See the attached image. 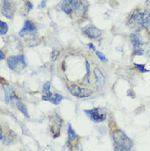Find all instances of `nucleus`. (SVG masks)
<instances>
[{
  "mask_svg": "<svg viewBox=\"0 0 150 151\" xmlns=\"http://www.w3.org/2000/svg\"><path fill=\"white\" fill-rule=\"evenodd\" d=\"M144 9L136 8L129 14L126 18V24L134 33H138L144 30Z\"/></svg>",
  "mask_w": 150,
  "mask_h": 151,
  "instance_id": "nucleus-1",
  "label": "nucleus"
},
{
  "mask_svg": "<svg viewBox=\"0 0 150 151\" xmlns=\"http://www.w3.org/2000/svg\"><path fill=\"white\" fill-rule=\"evenodd\" d=\"M20 36L25 38V40L29 43H35L37 39V28L33 22L27 20L22 30L19 31Z\"/></svg>",
  "mask_w": 150,
  "mask_h": 151,
  "instance_id": "nucleus-2",
  "label": "nucleus"
},
{
  "mask_svg": "<svg viewBox=\"0 0 150 151\" xmlns=\"http://www.w3.org/2000/svg\"><path fill=\"white\" fill-rule=\"evenodd\" d=\"M113 139L115 145L125 148L127 150H131L133 147V141L128 137L126 133L120 129H116L113 132Z\"/></svg>",
  "mask_w": 150,
  "mask_h": 151,
  "instance_id": "nucleus-3",
  "label": "nucleus"
},
{
  "mask_svg": "<svg viewBox=\"0 0 150 151\" xmlns=\"http://www.w3.org/2000/svg\"><path fill=\"white\" fill-rule=\"evenodd\" d=\"M8 65L10 69L15 72H20L27 67L25 56L23 54L11 56L8 58Z\"/></svg>",
  "mask_w": 150,
  "mask_h": 151,
  "instance_id": "nucleus-4",
  "label": "nucleus"
},
{
  "mask_svg": "<svg viewBox=\"0 0 150 151\" xmlns=\"http://www.w3.org/2000/svg\"><path fill=\"white\" fill-rule=\"evenodd\" d=\"M89 8V3L85 0H75L72 7L71 17H82L85 15Z\"/></svg>",
  "mask_w": 150,
  "mask_h": 151,
  "instance_id": "nucleus-5",
  "label": "nucleus"
},
{
  "mask_svg": "<svg viewBox=\"0 0 150 151\" xmlns=\"http://www.w3.org/2000/svg\"><path fill=\"white\" fill-rule=\"evenodd\" d=\"M62 122V119L56 113L49 117V128L51 133L53 134V138H57L60 136Z\"/></svg>",
  "mask_w": 150,
  "mask_h": 151,
  "instance_id": "nucleus-6",
  "label": "nucleus"
},
{
  "mask_svg": "<svg viewBox=\"0 0 150 151\" xmlns=\"http://www.w3.org/2000/svg\"><path fill=\"white\" fill-rule=\"evenodd\" d=\"M16 11V6L12 0H2L1 13L8 19H12Z\"/></svg>",
  "mask_w": 150,
  "mask_h": 151,
  "instance_id": "nucleus-7",
  "label": "nucleus"
},
{
  "mask_svg": "<svg viewBox=\"0 0 150 151\" xmlns=\"http://www.w3.org/2000/svg\"><path fill=\"white\" fill-rule=\"evenodd\" d=\"M85 113H86L87 116L94 122H101L106 119L107 114L103 112L100 108H94L92 109L85 110Z\"/></svg>",
  "mask_w": 150,
  "mask_h": 151,
  "instance_id": "nucleus-8",
  "label": "nucleus"
},
{
  "mask_svg": "<svg viewBox=\"0 0 150 151\" xmlns=\"http://www.w3.org/2000/svg\"><path fill=\"white\" fill-rule=\"evenodd\" d=\"M68 91L71 92L72 95L78 98H84V97H88L93 94V91L88 90V89H81L80 87L78 86L77 85H70L68 86Z\"/></svg>",
  "mask_w": 150,
  "mask_h": 151,
  "instance_id": "nucleus-9",
  "label": "nucleus"
},
{
  "mask_svg": "<svg viewBox=\"0 0 150 151\" xmlns=\"http://www.w3.org/2000/svg\"><path fill=\"white\" fill-rule=\"evenodd\" d=\"M82 33L90 39H96L101 35V30L94 25H89L83 28Z\"/></svg>",
  "mask_w": 150,
  "mask_h": 151,
  "instance_id": "nucleus-10",
  "label": "nucleus"
},
{
  "mask_svg": "<svg viewBox=\"0 0 150 151\" xmlns=\"http://www.w3.org/2000/svg\"><path fill=\"white\" fill-rule=\"evenodd\" d=\"M16 137H17V134H15L10 129H8L4 133L3 132V127L0 129V140L4 144L9 145V144L14 142Z\"/></svg>",
  "mask_w": 150,
  "mask_h": 151,
  "instance_id": "nucleus-11",
  "label": "nucleus"
},
{
  "mask_svg": "<svg viewBox=\"0 0 150 151\" xmlns=\"http://www.w3.org/2000/svg\"><path fill=\"white\" fill-rule=\"evenodd\" d=\"M62 95H61L59 94H52L50 91L47 94H44V95L42 96V99L45 100V101H49V102L53 103V104H59L60 102L62 100Z\"/></svg>",
  "mask_w": 150,
  "mask_h": 151,
  "instance_id": "nucleus-12",
  "label": "nucleus"
},
{
  "mask_svg": "<svg viewBox=\"0 0 150 151\" xmlns=\"http://www.w3.org/2000/svg\"><path fill=\"white\" fill-rule=\"evenodd\" d=\"M75 0H61L60 5L62 10L70 17H71L72 7L75 4Z\"/></svg>",
  "mask_w": 150,
  "mask_h": 151,
  "instance_id": "nucleus-13",
  "label": "nucleus"
},
{
  "mask_svg": "<svg viewBox=\"0 0 150 151\" xmlns=\"http://www.w3.org/2000/svg\"><path fill=\"white\" fill-rule=\"evenodd\" d=\"M94 73L95 76V79H96V86L98 87V89H101L105 84V77L103 74V72L98 68H94Z\"/></svg>",
  "mask_w": 150,
  "mask_h": 151,
  "instance_id": "nucleus-14",
  "label": "nucleus"
},
{
  "mask_svg": "<svg viewBox=\"0 0 150 151\" xmlns=\"http://www.w3.org/2000/svg\"><path fill=\"white\" fill-rule=\"evenodd\" d=\"M15 104L16 106H17V109H18L21 113H22L23 115H25V117H29V114H28V112H27V106L25 105V104L22 102L21 99L19 98H17V99H16Z\"/></svg>",
  "mask_w": 150,
  "mask_h": 151,
  "instance_id": "nucleus-15",
  "label": "nucleus"
},
{
  "mask_svg": "<svg viewBox=\"0 0 150 151\" xmlns=\"http://www.w3.org/2000/svg\"><path fill=\"white\" fill-rule=\"evenodd\" d=\"M67 135H68V141L70 143H73L77 138H78V136L77 134L75 133V132L72 129L71 126L69 124L68 126V131H67Z\"/></svg>",
  "mask_w": 150,
  "mask_h": 151,
  "instance_id": "nucleus-16",
  "label": "nucleus"
},
{
  "mask_svg": "<svg viewBox=\"0 0 150 151\" xmlns=\"http://www.w3.org/2000/svg\"><path fill=\"white\" fill-rule=\"evenodd\" d=\"M4 92H5V101L7 103H8L11 99L13 98V91L11 88H7L4 90Z\"/></svg>",
  "mask_w": 150,
  "mask_h": 151,
  "instance_id": "nucleus-17",
  "label": "nucleus"
},
{
  "mask_svg": "<svg viewBox=\"0 0 150 151\" xmlns=\"http://www.w3.org/2000/svg\"><path fill=\"white\" fill-rule=\"evenodd\" d=\"M143 49H144V54L150 59V41L144 43Z\"/></svg>",
  "mask_w": 150,
  "mask_h": 151,
  "instance_id": "nucleus-18",
  "label": "nucleus"
},
{
  "mask_svg": "<svg viewBox=\"0 0 150 151\" xmlns=\"http://www.w3.org/2000/svg\"><path fill=\"white\" fill-rule=\"evenodd\" d=\"M8 27L7 23L4 22L3 21H0V35H4L8 32Z\"/></svg>",
  "mask_w": 150,
  "mask_h": 151,
  "instance_id": "nucleus-19",
  "label": "nucleus"
},
{
  "mask_svg": "<svg viewBox=\"0 0 150 151\" xmlns=\"http://www.w3.org/2000/svg\"><path fill=\"white\" fill-rule=\"evenodd\" d=\"M134 66H135L136 69L139 71L141 73H144V72H150L149 70H147L145 68V65L144 64H137V63H134Z\"/></svg>",
  "mask_w": 150,
  "mask_h": 151,
  "instance_id": "nucleus-20",
  "label": "nucleus"
},
{
  "mask_svg": "<svg viewBox=\"0 0 150 151\" xmlns=\"http://www.w3.org/2000/svg\"><path fill=\"white\" fill-rule=\"evenodd\" d=\"M50 81H47V82H45L44 85V86H43V93L44 94H47V93H49V89H50Z\"/></svg>",
  "mask_w": 150,
  "mask_h": 151,
  "instance_id": "nucleus-21",
  "label": "nucleus"
},
{
  "mask_svg": "<svg viewBox=\"0 0 150 151\" xmlns=\"http://www.w3.org/2000/svg\"><path fill=\"white\" fill-rule=\"evenodd\" d=\"M90 63L89 62H86V74L85 75V77H84V81L85 80H88V78L90 77Z\"/></svg>",
  "mask_w": 150,
  "mask_h": 151,
  "instance_id": "nucleus-22",
  "label": "nucleus"
},
{
  "mask_svg": "<svg viewBox=\"0 0 150 151\" xmlns=\"http://www.w3.org/2000/svg\"><path fill=\"white\" fill-rule=\"evenodd\" d=\"M59 55V51L58 50H53L51 53V59L52 60H56L57 57Z\"/></svg>",
  "mask_w": 150,
  "mask_h": 151,
  "instance_id": "nucleus-23",
  "label": "nucleus"
},
{
  "mask_svg": "<svg viewBox=\"0 0 150 151\" xmlns=\"http://www.w3.org/2000/svg\"><path fill=\"white\" fill-rule=\"evenodd\" d=\"M96 55H97L98 57V58L100 59V60L102 61V62H107V58H106V57L102 53H100V52H96Z\"/></svg>",
  "mask_w": 150,
  "mask_h": 151,
  "instance_id": "nucleus-24",
  "label": "nucleus"
},
{
  "mask_svg": "<svg viewBox=\"0 0 150 151\" xmlns=\"http://www.w3.org/2000/svg\"><path fill=\"white\" fill-rule=\"evenodd\" d=\"M26 8H27V12H30V9L33 8V5H32V4L30 3V1H27L26 2Z\"/></svg>",
  "mask_w": 150,
  "mask_h": 151,
  "instance_id": "nucleus-25",
  "label": "nucleus"
},
{
  "mask_svg": "<svg viewBox=\"0 0 150 151\" xmlns=\"http://www.w3.org/2000/svg\"><path fill=\"white\" fill-rule=\"evenodd\" d=\"M114 151H131V150H127V149H125V148H122V147H120V146H117V145H115Z\"/></svg>",
  "mask_w": 150,
  "mask_h": 151,
  "instance_id": "nucleus-26",
  "label": "nucleus"
},
{
  "mask_svg": "<svg viewBox=\"0 0 150 151\" xmlns=\"http://www.w3.org/2000/svg\"><path fill=\"white\" fill-rule=\"evenodd\" d=\"M0 56H1L0 57V59H1V60H3V59L5 58V54H4V51H3L2 49L0 50Z\"/></svg>",
  "mask_w": 150,
  "mask_h": 151,
  "instance_id": "nucleus-27",
  "label": "nucleus"
},
{
  "mask_svg": "<svg viewBox=\"0 0 150 151\" xmlns=\"http://www.w3.org/2000/svg\"><path fill=\"white\" fill-rule=\"evenodd\" d=\"M88 46H89V48H90L91 50H93V51H95V47H94V45L92 44V43H90L89 45H88Z\"/></svg>",
  "mask_w": 150,
  "mask_h": 151,
  "instance_id": "nucleus-28",
  "label": "nucleus"
},
{
  "mask_svg": "<svg viewBox=\"0 0 150 151\" xmlns=\"http://www.w3.org/2000/svg\"><path fill=\"white\" fill-rule=\"evenodd\" d=\"M145 5H146V8L150 10V0H146L145 1Z\"/></svg>",
  "mask_w": 150,
  "mask_h": 151,
  "instance_id": "nucleus-29",
  "label": "nucleus"
},
{
  "mask_svg": "<svg viewBox=\"0 0 150 151\" xmlns=\"http://www.w3.org/2000/svg\"><path fill=\"white\" fill-rule=\"evenodd\" d=\"M46 2H47V0H43L41 2V4H40V7L41 8H44L45 5H46Z\"/></svg>",
  "mask_w": 150,
  "mask_h": 151,
  "instance_id": "nucleus-30",
  "label": "nucleus"
}]
</instances>
